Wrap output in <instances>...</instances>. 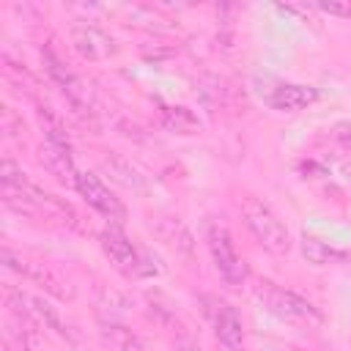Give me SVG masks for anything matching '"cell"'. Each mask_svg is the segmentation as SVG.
I'll return each mask as SVG.
<instances>
[{
	"instance_id": "cell-8",
	"label": "cell",
	"mask_w": 351,
	"mask_h": 351,
	"mask_svg": "<svg viewBox=\"0 0 351 351\" xmlns=\"http://www.w3.org/2000/svg\"><path fill=\"white\" fill-rule=\"evenodd\" d=\"M266 104L277 112H299L304 107H310L318 99V90L313 85H296V82H280L277 88H271L266 96Z\"/></svg>"
},
{
	"instance_id": "cell-15",
	"label": "cell",
	"mask_w": 351,
	"mask_h": 351,
	"mask_svg": "<svg viewBox=\"0 0 351 351\" xmlns=\"http://www.w3.org/2000/svg\"><path fill=\"white\" fill-rule=\"evenodd\" d=\"M110 167H112V173H115V178L123 184V186H132V189H140V184H143V178H140V173L129 165V162H123V159H110L107 162Z\"/></svg>"
},
{
	"instance_id": "cell-4",
	"label": "cell",
	"mask_w": 351,
	"mask_h": 351,
	"mask_svg": "<svg viewBox=\"0 0 351 351\" xmlns=\"http://www.w3.org/2000/svg\"><path fill=\"white\" fill-rule=\"evenodd\" d=\"M41 60H44V69H47V74H49V80L63 90V96L77 107V110H82V112H90L93 110V99H90V90H88V85L49 49V47H44L41 49Z\"/></svg>"
},
{
	"instance_id": "cell-6",
	"label": "cell",
	"mask_w": 351,
	"mask_h": 351,
	"mask_svg": "<svg viewBox=\"0 0 351 351\" xmlns=\"http://www.w3.org/2000/svg\"><path fill=\"white\" fill-rule=\"evenodd\" d=\"M206 302L211 304L206 313H208V318H211V326H214L217 340H219L225 348H230V351L241 348V343H244V326H241L239 313H236L230 304L219 302V299L206 296Z\"/></svg>"
},
{
	"instance_id": "cell-13",
	"label": "cell",
	"mask_w": 351,
	"mask_h": 351,
	"mask_svg": "<svg viewBox=\"0 0 351 351\" xmlns=\"http://www.w3.org/2000/svg\"><path fill=\"white\" fill-rule=\"evenodd\" d=\"M41 162L47 165V170H49L58 181H63V184H77V170H74V162H71V151L44 143V145H41Z\"/></svg>"
},
{
	"instance_id": "cell-12",
	"label": "cell",
	"mask_w": 351,
	"mask_h": 351,
	"mask_svg": "<svg viewBox=\"0 0 351 351\" xmlns=\"http://www.w3.org/2000/svg\"><path fill=\"white\" fill-rule=\"evenodd\" d=\"M159 121L167 132H176V134H195L200 129L197 115L184 104H162L159 107Z\"/></svg>"
},
{
	"instance_id": "cell-16",
	"label": "cell",
	"mask_w": 351,
	"mask_h": 351,
	"mask_svg": "<svg viewBox=\"0 0 351 351\" xmlns=\"http://www.w3.org/2000/svg\"><path fill=\"white\" fill-rule=\"evenodd\" d=\"M318 8L324 14H335V16H351V3H321Z\"/></svg>"
},
{
	"instance_id": "cell-17",
	"label": "cell",
	"mask_w": 351,
	"mask_h": 351,
	"mask_svg": "<svg viewBox=\"0 0 351 351\" xmlns=\"http://www.w3.org/2000/svg\"><path fill=\"white\" fill-rule=\"evenodd\" d=\"M335 140L343 143L346 148H351V121H343L335 126Z\"/></svg>"
},
{
	"instance_id": "cell-7",
	"label": "cell",
	"mask_w": 351,
	"mask_h": 351,
	"mask_svg": "<svg viewBox=\"0 0 351 351\" xmlns=\"http://www.w3.org/2000/svg\"><path fill=\"white\" fill-rule=\"evenodd\" d=\"M99 241H101V250L107 252V258H110L121 271H126V274H140V271H143V266H140L143 261H140L134 244L121 233V228H115V225L104 228V230L99 233Z\"/></svg>"
},
{
	"instance_id": "cell-10",
	"label": "cell",
	"mask_w": 351,
	"mask_h": 351,
	"mask_svg": "<svg viewBox=\"0 0 351 351\" xmlns=\"http://www.w3.org/2000/svg\"><path fill=\"white\" fill-rule=\"evenodd\" d=\"M27 307V313L36 318V321H41L47 329H52V332H58L60 337H66V340H71V329H69V324L63 321V315L58 313V307H52L49 302H44L41 296H30V293H19V291H14Z\"/></svg>"
},
{
	"instance_id": "cell-9",
	"label": "cell",
	"mask_w": 351,
	"mask_h": 351,
	"mask_svg": "<svg viewBox=\"0 0 351 351\" xmlns=\"http://www.w3.org/2000/svg\"><path fill=\"white\" fill-rule=\"evenodd\" d=\"M71 44L88 60H101V58H110L115 52L112 36H107L96 25H74L71 27Z\"/></svg>"
},
{
	"instance_id": "cell-5",
	"label": "cell",
	"mask_w": 351,
	"mask_h": 351,
	"mask_svg": "<svg viewBox=\"0 0 351 351\" xmlns=\"http://www.w3.org/2000/svg\"><path fill=\"white\" fill-rule=\"evenodd\" d=\"M77 192L85 197V203L90 206V208H96L99 214H104L107 219H115V222H121L123 217H126V208H123V203L101 184V178L99 176H93V173H77Z\"/></svg>"
},
{
	"instance_id": "cell-2",
	"label": "cell",
	"mask_w": 351,
	"mask_h": 351,
	"mask_svg": "<svg viewBox=\"0 0 351 351\" xmlns=\"http://www.w3.org/2000/svg\"><path fill=\"white\" fill-rule=\"evenodd\" d=\"M206 244H208V252H211L214 266L222 274V280L230 285H241L247 280L250 269H247L244 258L239 255V250H236V244H233V239L222 222L206 219Z\"/></svg>"
},
{
	"instance_id": "cell-1",
	"label": "cell",
	"mask_w": 351,
	"mask_h": 351,
	"mask_svg": "<svg viewBox=\"0 0 351 351\" xmlns=\"http://www.w3.org/2000/svg\"><path fill=\"white\" fill-rule=\"evenodd\" d=\"M241 217H244V225L250 228V233L274 255H282L291 250V230L285 228V222L255 195H244L241 203Z\"/></svg>"
},
{
	"instance_id": "cell-14",
	"label": "cell",
	"mask_w": 351,
	"mask_h": 351,
	"mask_svg": "<svg viewBox=\"0 0 351 351\" xmlns=\"http://www.w3.org/2000/svg\"><path fill=\"white\" fill-rule=\"evenodd\" d=\"M302 252H304V258H307L310 263H315V266L340 263V261L346 258V252L329 247L326 241H321V239H315V236H302Z\"/></svg>"
},
{
	"instance_id": "cell-11",
	"label": "cell",
	"mask_w": 351,
	"mask_h": 351,
	"mask_svg": "<svg viewBox=\"0 0 351 351\" xmlns=\"http://www.w3.org/2000/svg\"><path fill=\"white\" fill-rule=\"evenodd\" d=\"M99 335L104 337V343L115 351H151V346L137 335L132 332L129 326L118 324V321H101V329Z\"/></svg>"
},
{
	"instance_id": "cell-3",
	"label": "cell",
	"mask_w": 351,
	"mask_h": 351,
	"mask_svg": "<svg viewBox=\"0 0 351 351\" xmlns=\"http://www.w3.org/2000/svg\"><path fill=\"white\" fill-rule=\"evenodd\" d=\"M258 299L266 304L269 313H274L282 321H291V324H321V313L307 299H302L293 291L277 288L274 282H261Z\"/></svg>"
}]
</instances>
